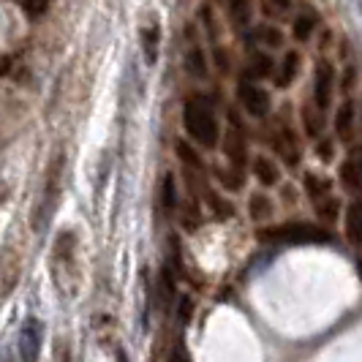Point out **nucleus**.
I'll return each instance as SVG.
<instances>
[{
  "label": "nucleus",
  "instance_id": "17",
  "mask_svg": "<svg viewBox=\"0 0 362 362\" xmlns=\"http://www.w3.org/2000/svg\"><path fill=\"white\" fill-rule=\"evenodd\" d=\"M275 60H272L267 52H254L251 60H248V69H245V76L243 79H267L275 74Z\"/></svg>",
  "mask_w": 362,
  "mask_h": 362
},
{
  "label": "nucleus",
  "instance_id": "13",
  "mask_svg": "<svg viewBox=\"0 0 362 362\" xmlns=\"http://www.w3.org/2000/svg\"><path fill=\"white\" fill-rule=\"evenodd\" d=\"M300 69H303V54L297 52V49H291V52L284 54V60H281V66L275 69L278 76H275V85L281 88V90H286L291 82L300 76Z\"/></svg>",
  "mask_w": 362,
  "mask_h": 362
},
{
  "label": "nucleus",
  "instance_id": "35",
  "mask_svg": "<svg viewBox=\"0 0 362 362\" xmlns=\"http://www.w3.org/2000/svg\"><path fill=\"white\" fill-rule=\"evenodd\" d=\"M182 223H185V229H188V232H194V229L199 226V213H197V207H194V204H188V207H185V221H182Z\"/></svg>",
  "mask_w": 362,
  "mask_h": 362
},
{
  "label": "nucleus",
  "instance_id": "20",
  "mask_svg": "<svg viewBox=\"0 0 362 362\" xmlns=\"http://www.w3.org/2000/svg\"><path fill=\"white\" fill-rule=\"evenodd\" d=\"M346 237H349L351 245L362 248V204L360 202L349 204V210H346Z\"/></svg>",
  "mask_w": 362,
  "mask_h": 362
},
{
  "label": "nucleus",
  "instance_id": "38",
  "mask_svg": "<svg viewBox=\"0 0 362 362\" xmlns=\"http://www.w3.org/2000/svg\"><path fill=\"white\" fill-rule=\"evenodd\" d=\"M354 79H357V74H354V66H349V69H346V79H344V90H346V93L351 90Z\"/></svg>",
  "mask_w": 362,
  "mask_h": 362
},
{
  "label": "nucleus",
  "instance_id": "19",
  "mask_svg": "<svg viewBox=\"0 0 362 362\" xmlns=\"http://www.w3.org/2000/svg\"><path fill=\"white\" fill-rule=\"evenodd\" d=\"M185 71L191 74L194 79H207V74H210V63H207V54L202 47H191L188 52H185Z\"/></svg>",
  "mask_w": 362,
  "mask_h": 362
},
{
  "label": "nucleus",
  "instance_id": "40",
  "mask_svg": "<svg viewBox=\"0 0 362 362\" xmlns=\"http://www.w3.org/2000/svg\"><path fill=\"white\" fill-rule=\"evenodd\" d=\"M115 362H131V360H128V354L123 349H117V351H115Z\"/></svg>",
  "mask_w": 362,
  "mask_h": 362
},
{
  "label": "nucleus",
  "instance_id": "22",
  "mask_svg": "<svg viewBox=\"0 0 362 362\" xmlns=\"http://www.w3.org/2000/svg\"><path fill=\"white\" fill-rule=\"evenodd\" d=\"M322 115H325V112L316 109L313 104H305V107H303V126H305V134H308L310 139H319L322 131H325V117H322Z\"/></svg>",
  "mask_w": 362,
  "mask_h": 362
},
{
  "label": "nucleus",
  "instance_id": "5",
  "mask_svg": "<svg viewBox=\"0 0 362 362\" xmlns=\"http://www.w3.org/2000/svg\"><path fill=\"white\" fill-rule=\"evenodd\" d=\"M237 101H240V107L245 109V115H251L256 120L267 117L272 109L270 93L264 90V88H259L251 79H240V85H237Z\"/></svg>",
  "mask_w": 362,
  "mask_h": 362
},
{
  "label": "nucleus",
  "instance_id": "18",
  "mask_svg": "<svg viewBox=\"0 0 362 362\" xmlns=\"http://www.w3.org/2000/svg\"><path fill=\"white\" fill-rule=\"evenodd\" d=\"M254 175L262 185L272 188V185L281 182V166L272 161V158H267V156H259V158L254 161Z\"/></svg>",
  "mask_w": 362,
  "mask_h": 362
},
{
  "label": "nucleus",
  "instance_id": "26",
  "mask_svg": "<svg viewBox=\"0 0 362 362\" xmlns=\"http://www.w3.org/2000/svg\"><path fill=\"white\" fill-rule=\"evenodd\" d=\"M207 202H210V210H213V216H216L218 221H226V218L235 216V204L226 202L223 197H218L216 191H207Z\"/></svg>",
  "mask_w": 362,
  "mask_h": 362
},
{
  "label": "nucleus",
  "instance_id": "33",
  "mask_svg": "<svg viewBox=\"0 0 362 362\" xmlns=\"http://www.w3.org/2000/svg\"><path fill=\"white\" fill-rule=\"evenodd\" d=\"M199 19H202V25L207 28L210 38H216V17H213V8H210V6H202V8H199Z\"/></svg>",
  "mask_w": 362,
  "mask_h": 362
},
{
  "label": "nucleus",
  "instance_id": "1",
  "mask_svg": "<svg viewBox=\"0 0 362 362\" xmlns=\"http://www.w3.org/2000/svg\"><path fill=\"white\" fill-rule=\"evenodd\" d=\"M182 126L188 131V136L197 142V145L213 150L218 147L221 139V126H218L216 109L210 104V98L204 95H191L182 107Z\"/></svg>",
  "mask_w": 362,
  "mask_h": 362
},
{
  "label": "nucleus",
  "instance_id": "4",
  "mask_svg": "<svg viewBox=\"0 0 362 362\" xmlns=\"http://www.w3.org/2000/svg\"><path fill=\"white\" fill-rule=\"evenodd\" d=\"M259 237L270 240V243H286V245H313V243H329L332 240V235L327 229L305 223V221H294V223H281V226L262 229Z\"/></svg>",
  "mask_w": 362,
  "mask_h": 362
},
{
  "label": "nucleus",
  "instance_id": "32",
  "mask_svg": "<svg viewBox=\"0 0 362 362\" xmlns=\"http://www.w3.org/2000/svg\"><path fill=\"white\" fill-rule=\"evenodd\" d=\"M213 57H216V69L221 74H229L232 71V57H229V52H223V47H213Z\"/></svg>",
  "mask_w": 362,
  "mask_h": 362
},
{
  "label": "nucleus",
  "instance_id": "30",
  "mask_svg": "<svg viewBox=\"0 0 362 362\" xmlns=\"http://www.w3.org/2000/svg\"><path fill=\"white\" fill-rule=\"evenodd\" d=\"M177 156H180V161L188 166V169H202V158H199V153L194 150V147L188 145V142H177Z\"/></svg>",
  "mask_w": 362,
  "mask_h": 362
},
{
  "label": "nucleus",
  "instance_id": "37",
  "mask_svg": "<svg viewBox=\"0 0 362 362\" xmlns=\"http://www.w3.org/2000/svg\"><path fill=\"white\" fill-rule=\"evenodd\" d=\"M188 319H191V300L182 297L180 300V322H188Z\"/></svg>",
  "mask_w": 362,
  "mask_h": 362
},
{
  "label": "nucleus",
  "instance_id": "24",
  "mask_svg": "<svg viewBox=\"0 0 362 362\" xmlns=\"http://www.w3.org/2000/svg\"><path fill=\"white\" fill-rule=\"evenodd\" d=\"M338 177H341V182H344L346 191H362V175H360V166H357V161H354V158L341 163Z\"/></svg>",
  "mask_w": 362,
  "mask_h": 362
},
{
  "label": "nucleus",
  "instance_id": "25",
  "mask_svg": "<svg viewBox=\"0 0 362 362\" xmlns=\"http://www.w3.org/2000/svg\"><path fill=\"white\" fill-rule=\"evenodd\" d=\"M248 213H251L254 221H267L272 216V202L264 194H254L251 202H248Z\"/></svg>",
  "mask_w": 362,
  "mask_h": 362
},
{
  "label": "nucleus",
  "instance_id": "14",
  "mask_svg": "<svg viewBox=\"0 0 362 362\" xmlns=\"http://www.w3.org/2000/svg\"><path fill=\"white\" fill-rule=\"evenodd\" d=\"M243 38H245V41L251 38L254 44H262V47H267V49L284 47V33H281V28H278V25H270V22L251 28V33H245Z\"/></svg>",
  "mask_w": 362,
  "mask_h": 362
},
{
  "label": "nucleus",
  "instance_id": "9",
  "mask_svg": "<svg viewBox=\"0 0 362 362\" xmlns=\"http://www.w3.org/2000/svg\"><path fill=\"white\" fill-rule=\"evenodd\" d=\"M272 147H275V153L289 163V166L300 163V142H297L294 128H289L286 123H281V128L272 134Z\"/></svg>",
  "mask_w": 362,
  "mask_h": 362
},
{
  "label": "nucleus",
  "instance_id": "15",
  "mask_svg": "<svg viewBox=\"0 0 362 362\" xmlns=\"http://www.w3.org/2000/svg\"><path fill=\"white\" fill-rule=\"evenodd\" d=\"M139 41H142V54H145L147 66H156L158 49H161V25L158 22L145 25L142 33H139Z\"/></svg>",
  "mask_w": 362,
  "mask_h": 362
},
{
  "label": "nucleus",
  "instance_id": "39",
  "mask_svg": "<svg viewBox=\"0 0 362 362\" xmlns=\"http://www.w3.org/2000/svg\"><path fill=\"white\" fill-rule=\"evenodd\" d=\"M270 6L275 11H289L291 6H294V0H270Z\"/></svg>",
  "mask_w": 362,
  "mask_h": 362
},
{
  "label": "nucleus",
  "instance_id": "16",
  "mask_svg": "<svg viewBox=\"0 0 362 362\" xmlns=\"http://www.w3.org/2000/svg\"><path fill=\"white\" fill-rule=\"evenodd\" d=\"M175 291H177L175 267H172V264H163L161 275H158V303H161L163 310L172 308V303H175Z\"/></svg>",
  "mask_w": 362,
  "mask_h": 362
},
{
  "label": "nucleus",
  "instance_id": "29",
  "mask_svg": "<svg viewBox=\"0 0 362 362\" xmlns=\"http://www.w3.org/2000/svg\"><path fill=\"white\" fill-rule=\"evenodd\" d=\"M338 210H341V202L332 199L329 194L316 202V213H319V218H325V221H335V218H338Z\"/></svg>",
  "mask_w": 362,
  "mask_h": 362
},
{
  "label": "nucleus",
  "instance_id": "21",
  "mask_svg": "<svg viewBox=\"0 0 362 362\" xmlns=\"http://www.w3.org/2000/svg\"><path fill=\"white\" fill-rule=\"evenodd\" d=\"M351 131H354V104L344 101L338 107V112H335V134H338V139L349 142L351 139Z\"/></svg>",
  "mask_w": 362,
  "mask_h": 362
},
{
  "label": "nucleus",
  "instance_id": "10",
  "mask_svg": "<svg viewBox=\"0 0 362 362\" xmlns=\"http://www.w3.org/2000/svg\"><path fill=\"white\" fill-rule=\"evenodd\" d=\"M221 147H223V156L232 161V166H237V169L245 166V161H248V145H245V136H243L240 126L226 131V136H223Z\"/></svg>",
  "mask_w": 362,
  "mask_h": 362
},
{
  "label": "nucleus",
  "instance_id": "3",
  "mask_svg": "<svg viewBox=\"0 0 362 362\" xmlns=\"http://www.w3.org/2000/svg\"><path fill=\"white\" fill-rule=\"evenodd\" d=\"M79 243L71 229L60 232L52 243V281L63 294H74L79 286V262H76Z\"/></svg>",
  "mask_w": 362,
  "mask_h": 362
},
{
  "label": "nucleus",
  "instance_id": "36",
  "mask_svg": "<svg viewBox=\"0 0 362 362\" xmlns=\"http://www.w3.org/2000/svg\"><path fill=\"white\" fill-rule=\"evenodd\" d=\"M169 362H191V360H188V351H185L182 341H177V344H175L172 354H169Z\"/></svg>",
  "mask_w": 362,
  "mask_h": 362
},
{
  "label": "nucleus",
  "instance_id": "42",
  "mask_svg": "<svg viewBox=\"0 0 362 362\" xmlns=\"http://www.w3.org/2000/svg\"><path fill=\"white\" fill-rule=\"evenodd\" d=\"M60 362H71L69 360V351H66V354H60Z\"/></svg>",
  "mask_w": 362,
  "mask_h": 362
},
{
  "label": "nucleus",
  "instance_id": "28",
  "mask_svg": "<svg viewBox=\"0 0 362 362\" xmlns=\"http://www.w3.org/2000/svg\"><path fill=\"white\" fill-rule=\"evenodd\" d=\"M218 180H221L223 188H229V191H240L243 188V169H237V166H232V169H218Z\"/></svg>",
  "mask_w": 362,
  "mask_h": 362
},
{
  "label": "nucleus",
  "instance_id": "41",
  "mask_svg": "<svg viewBox=\"0 0 362 362\" xmlns=\"http://www.w3.org/2000/svg\"><path fill=\"white\" fill-rule=\"evenodd\" d=\"M354 161H357V166H360V175H362V150H357V158H354Z\"/></svg>",
  "mask_w": 362,
  "mask_h": 362
},
{
  "label": "nucleus",
  "instance_id": "2",
  "mask_svg": "<svg viewBox=\"0 0 362 362\" xmlns=\"http://www.w3.org/2000/svg\"><path fill=\"white\" fill-rule=\"evenodd\" d=\"M63 182H66V156L54 153V158L47 166V175H44L41 197L33 207V229L36 232L47 229L52 223L54 213L60 207V197H63Z\"/></svg>",
  "mask_w": 362,
  "mask_h": 362
},
{
  "label": "nucleus",
  "instance_id": "23",
  "mask_svg": "<svg viewBox=\"0 0 362 362\" xmlns=\"http://www.w3.org/2000/svg\"><path fill=\"white\" fill-rule=\"evenodd\" d=\"M303 182H305V194H308L313 202H319L322 197H327V194L332 191V180H329V177H322V175H316V172H308Z\"/></svg>",
  "mask_w": 362,
  "mask_h": 362
},
{
  "label": "nucleus",
  "instance_id": "34",
  "mask_svg": "<svg viewBox=\"0 0 362 362\" xmlns=\"http://www.w3.org/2000/svg\"><path fill=\"white\" fill-rule=\"evenodd\" d=\"M316 153H319L322 161H332V158H335V145H332V139H322V142L316 145Z\"/></svg>",
  "mask_w": 362,
  "mask_h": 362
},
{
  "label": "nucleus",
  "instance_id": "7",
  "mask_svg": "<svg viewBox=\"0 0 362 362\" xmlns=\"http://www.w3.org/2000/svg\"><path fill=\"white\" fill-rule=\"evenodd\" d=\"M332 93H335V66L329 60H322L313 71V107L327 112L332 104Z\"/></svg>",
  "mask_w": 362,
  "mask_h": 362
},
{
  "label": "nucleus",
  "instance_id": "31",
  "mask_svg": "<svg viewBox=\"0 0 362 362\" xmlns=\"http://www.w3.org/2000/svg\"><path fill=\"white\" fill-rule=\"evenodd\" d=\"M19 8L28 14L30 19H38L47 14V8H49V0H17Z\"/></svg>",
  "mask_w": 362,
  "mask_h": 362
},
{
  "label": "nucleus",
  "instance_id": "12",
  "mask_svg": "<svg viewBox=\"0 0 362 362\" xmlns=\"http://www.w3.org/2000/svg\"><path fill=\"white\" fill-rule=\"evenodd\" d=\"M319 25H322V14H319V11L297 14V17L291 19V38H294L297 44H305V41H310L313 33L319 30Z\"/></svg>",
  "mask_w": 362,
  "mask_h": 362
},
{
  "label": "nucleus",
  "instance_id": "8",
  "mask_svg": "<svg viewBox=\"0 0 362 362\" xmlns=\"http://www.w3.org/2000/svg\"><path fill=\"white\" fill-rule=\"evenodd\" d=\"M19 275H22V256L17 248L6 245L0 248V300H6L11 291L17 289Z\"/></svg>",
  "mask_w": 362,
  "mask_h": 362
},
{
  "label": "nucleus",
  "instance_id": "11",
  "mask_svg": "<svg viewBox=\"0 0 362 362\" xmlns=\"http://www.w3.org/2000/svg\"><path fill=\"white\" fill-rule=\"evenodd\" d=\"M223 8H226V19L229 25L235 28L237 33L248 30L251 22H254V3L251 0H221Z\"/></svg>",
  "mask_w": 362,
  "mask_h": 362
},
{
  "label": "nucleus",
  "instance_id": "27",
  "mask_svg": "<svg viewBox=\"0 0 362 362\" xmlns=\"http://www.w3.org/2000/svg\"><path fill=\"white\" fill-rule=\"evenodd\" d=\"M161 204L166 213H172L177 207V182H175V175H166L161 182Z\"/></svg>",
  "mask_w": 362,
  "mask_h": 362
},
{
  "label": "nucleus",
  "instance_id": "6",
  "mask_svg": "<svg viewBox=\"0 0 362 362\" xmlns=\"http://www.w3.org/2000/svg\"><path fill=\"white\" fill-rule=\"evenodd\" d=\"M41 344H44V322H38L36 316L25 319L22 327H19V338H17L19 360L38 362V357H41Z\"/></svg>",
  "mask_w": 362,
  "mask_h": 362
}]
</instances>
